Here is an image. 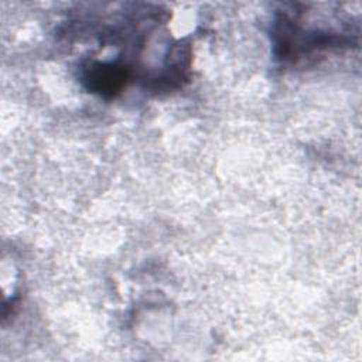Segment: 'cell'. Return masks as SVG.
<instances>
[{
    "label": "cell",
    "instance_id": "cell-1",
    "mask_svg": "<svg viewBox=\"0 0 362 362\" xmlns=\"http://www.w3.org/2000/svg\"><path fill=\"white\" fill-rule=\"evenodd\" d=\"M129 78V68L117 62H95L85 74L88 88L105 98L116 96L126 86Z\"/></svg>",
    "mask_w": 362,
    "mask_h": 362
}]
</instances>
